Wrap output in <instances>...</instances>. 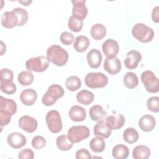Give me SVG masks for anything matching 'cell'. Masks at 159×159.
I'll use <instances>...</instances> for the list:
<instances>
[{"label":"cell","instance_id":"obj_1","mask_svg":"<svg viewBox=\"0 0 159 159\" xmlns=\"http://www.w3.org/2000/svg\"><path fill=\"white\" fill-rule=\"evenodd\" d=\"M17 111V104L12 99L0 97V124L1 128L7 125L11 120V116Z\"/></svg>","mask_w":159,"mask_h":159},{"label":"cell","instance_id":"obj_2","mask_svg":"<svg viewBox=\"0 0 159 159\" xmlns=\"http://www.w3.org/2000/svg\"><path fill=\"white\" fill-rule=\"evenodd\" d=\"M47 57L49 61L53 64L62 66L68 60V52L58 45H52L47 50Z\"/></svg>","mask_w":159,"mask_h":159},{"label":"cell","instance_id":"obj_3","mask_svg":"<svg viewBox=\"0 0 159 159\" xmlns=\"http://www.w3.org/2000/svg\"><path fill=\"white\" fill-rule=\"evenodd\" d=\"M132 34L134 38L143 43L149 42L154 37L153 29L143 23L135 24L132 29Z\"/></svg>","mask_w":159,"mask_h":159},{"label":"cell","instance_id":"obj_4","mask_svg":"<svg viewBox=\"0 0 159 159\" xmlns=\"http://www.w3.org/2000/svg\"><path fill=\"white\" fill-rule=\"evenodd\" d=\"M64 89L59 84H52L48 88L47 92L42 97V102L43 105L50 106L54 104L58 100L64 95Z\"/></svg>","mask_w":159,"mask_h":159},{"label":"cell","instance_id":"obj_5","mask_svg":"<svg viewBox=\"0 0 159 159\" xmlns=\"http://www.w3.org/2000/svg\"><path fill=\"white\" fill-rule=\"evenodd\" d=\"M86 85L92 89L102 88L108 83V78L102 73L91 72L88 73L84 78Z\"/></svg>","mask_w":159,"mask_h":159},{"label":"cell","instance_id":"obj_6","mask_svg":"<svg viewBox=\"0 0 159 159\" xmlns=\"http://www.w3.org/2000/svg\"><path fill=\"white\" fill-rule=\"evenodd\" d=\"M141 81L145 89L150 93H156L159 91L158 79L151 70H146L141 74Z\"/></svg>","mask_w":159,"mask_h":159},{"label":"cell","instance_id":"obj_7","mask_svg":"<svg viewBox=\"0 0 159 159\" xmlns=\"http://www.w3.org/2000/svg\"><path fill=\"white\" fill-rule=\"evenodd\" d=\"M49 66V61L45 56H39L29 58L25 62V67L29 71L38 73L45 71Z\"/></svg>","mask_w":159,"mask_h":159},{"label":"cell","instance_id":"obj_8","mask_svg":"<svg viewBox=\"0 0 159 159\" xmlns=\"http://www.w3.org/2000/svg\"><path fill=\"white\" fill-rule=\"evenodd\" d=\"M90 131L85 125H75L70 127L68 131V137L74 143H78L89 137Z\"/></svg>","mask_w":159,"mask_h":159},{"label":"cell","instance_id":"obj_9","mask_svg":"<svg viewBox=\"0 0 159 159\" xmlns=\"http://www.w3.org/2000/svg\"><path fill=\"white\" fill-rule=\"evenodd\" d=\"M45 121L49 130L53 134L58 133L62 129L60 114L56 110H51L47 112Z\"/></svg>","mask_w":159,"mask_h":159},{"label":"cell","instance_id":"obj_10","mask_svg":"<svg viewBox=\"0 0 159 159\" xmlns=\"http://www.w3.org/2000/svg\"><path fill=\"white\" fill-rule=\"evenodd\" d=\"M73 5L72 9V16L83 20L86 18L88 14V8L85 5V0H73L71 1Z\"/></svg>","mask_w":159,"mask_h":159},{"label":"cell","instance_id":"obj_11","mask_svg":"<svg viewBox=\"0 0 159 159\" xmlns=\"http://www.w3.org/2000/svg\"><path fill=\"white\" fill-rule=\"evenodd\" d=\"M102 50L107 58H115L119 52V44L116 40L109 39L103 43Z\"/></svg>","mask_w":159,"mask_h":159},{"label":"cell","instance_id":"obj_12","mask_svg":"<svg viewBox=\"0 0 159 159\" xmlns=\"http://www.w3.org/2000/svg\"><path fill=\"white\" fill-rule=\"evenodd\" d=\"M19 126L24 131L32 133L34 132L37 128V120L29 116H22L19 119Z\"/></svg>","mask_w":159,"mask_h":159},{"label":"cell","instance_id":"obj_13","mask_svg":"<svg viewBox=\"0 0 159 159\" xmlns=\"http://www.w3.org/2000/svg\"><path fill=\"white\" fill-rule=\"evenodd\" d=\"M142 60L141 53L137 50H130L127 52L126 58L124 60L125 67L129 70L136 68Z\"/></svg>","mask_w":159,"mask_h":159},{"label":"cell","instance_id":"obj_14","mask_svg":"<svg viewBox=\"0 0 159 159\" xmlns=\"http://www.w3.org/2000/svg\"><path fill=\"white\" fill-rule=\"evenodd\" d=\"M7 141L11 147L18 149L25 145L27 140L25 137L21 133L14 132L9 134L7 138Z\"/></svg>","mask_w":159,"mask_h":159},{"label":"cell","instance_id":"obj_15","mask_svg":"<svg viewBox=\"0 0 159 159\" xmlns=\"http://www.w3.org/2000/svg\"><path fill=\"white\" fill-rule=\"evenodd\" d=\"M1 24L7 29L18 25L19 19L16 13L13 11L4 12L1 16Z\"/></svg>","mask_w":159,"mask_h":159},{"label":"cell","instance_id":"obj_16","mask_svg":"<svg viewBox=\"0 0 159 159\" xmlns=\"http://www.w3.org/2000/svg\"><path fill=\"white\" fill-rule=\"evenodd\" d=\"M104 69L111 75H116L121 70V62L118 58H106L103 65Z\"/></svg>","mask_w":159,"mask_h":159},{"label":"cell","instance_id":"obj_17","mask_svg":"<svg viewBox=\"0 0 159 159\" xmlns=\"http://www.w3.org/2000/svg\"><path fill=\"white\" fill-rule=\"evenodd\" d=\"M124 123L125 118L124 116L120 114L111 115L106 119V124L111 130L120 129L123 127Z\"/></svg>","mask_w":159,"mask_h":159},{"label":"cell","instance_id":"obj_18","mask_svg":"<svg viewBox=\"0 0 159 159\" xmlns=\"http://www.w3.org/2000/svg\"><path fill=\"white\" fill-rule=\"evenodd\" d=\"M156 125V120L153 116L145 114L142 116L139 120L140 129L144 132H148L153 130Z\"/></svg>","mask_w":159,"mask_h":159},{"label":"cell","instance_id":"obj_19","mask_svg":"<svg viewBox=\"0 0 159 159\" xmlns=\"http://www.w3.org/2000/svg\"><path fill=\"white\" fill-rule=\"evenodd\" d=\"M87 61L92 68H98L100 66L102 56L101 52L96 48L91 49L87 54Z\"/></svg>","mask_w":159,"mask_h":159},{"label":"cell","instance_id":"obj_20","mask_svg":"<svg viewBox=\"0 0 159 159\" xmlns=\"http://www.w3.org/2000/svg\"><path fill=\"white\" fill-rule=\"evenodd\" d=\"M37 99V92L32 89H25L23 90L20 94V99L21 102L25 106L33 105Z\"/></svg>","mask_w":159,"mask_h":159},{"label":"cell","instance_id":"obj_21","mask_svg":"<svg viewBox=\"0 0 159 159\" xmlns=\"http://www.w3.org/2000/svg\"><path fill=\"white\" fill-rule=\"evenodd\" d=\"M68 115L73 121L81 122L86 119V112L83 107L78 105H75L70 108L68 112Z\"/></svg>","mask_w":159,"mask_h":159},{"label":"cell","instance_id":"obj_22","mask_svg":"<svg viewBox=\"0 0 159 159\" xmlns=\"http://www.w3.org/2000/svg\"><path fill=\"white\" fill-rule=\"evenodd\" d=\"M94 134L104 139L108 138L111 134V130L103 120L98 121L94 127Z\"/></svg>","mask_w":159,"mask_h":159},{"label":"cell","instance_id":"obj_23","mask_svg":"<svg viewBox=\"0 0 159 159\" xmlns=\"http://www.w3.org/2000/svg\"><path fill=\"white\" fill-rule=\"evenodd\" d=\"M90 118L94 121H99L104 119L106 116L107 112L105 111L102 107L100 105L96 104L93 106L89 111Z\"/></svg>","mask_w":159,"mask_h":159},{"label":"cell","instance_id":"obj_24","mask_svg":"<svg viewBox=\"0 0 159 159\" xmlns=\"http://www.w3.org/2000/svg\"><path fill=\"white\" fill-rule=\"evenodd\" d=\"M90 44L89 39L84 35H79L76 37L74 43L73 48L75 50L80 53L84 52L86 50Z\"/></svg>","mask_w":159,"mask_h":159},{"label":"cell","instance_id":"obj_25","mask_svg":"<svg viewBox=\"0 0 159 159\" xmlns=\"http://www.w3.org/2000/svg\"><path fill=\"white\" fill-rule=\"evenodd\" d=\"M150 156V150L145 145H137L132 151V157L135 159H147Z\"/></svg>","mask_w":159,"mask_h":159},{"label":"cell","instance_id":"obj_26","mask_svg":"<svg viewBox=\"0 0 159 159\" xmlns=\"http://www.w3.org/2000/svg\"><path fill=\"white\" fill-rule=\"evenodd\" d=\"M129 154V148L123 144L116 145L112 150V157L116 159H125Z\"/></svg>","mask_w":159,"mask_h":159},{"label":"cell","instance_id":"obj_27","mask_svg":"<svg viewBox=\"0 0 159 159\" xmlns=\"http://www.w3.org/2000/svg\"><path fill=\"white\" fill-rule=\"evenodd\" d=\"M91 37L97 40L103 39L107 33L106 28L102 24H96L93 25L90 30Z\"/></svg>","mask_w":159,"mask_h":159},{"label":"cell","instance_id":"obj_28","mask_svg":"<svg viewBox=\"0 0 159 159\" xmlns=\"http://www.w3.org/2000/svg\"><path fill=\"white\" fill-rule=\"evenodd\" d=\"M94 94L92 92L84 89L78 92L76 94V99L78 102L83 105H89L94 100Z\"/></svg>","mask_w":159,"mask_h":159},{"label":"cell","instance_id":"obj_29","mask_svg":"<svg viewBox=\"0 0 159 159\" xmlns=\"http://www.w3.org/2000/svg\"><path fill=\"white\" fill-rule=\"evenodd\" d=\"M106 147L104 140L100 137H96L93 138L89 142V147L91 150L95 153H101L104 151Z\"/></svg>","mask_w":159,"mask_h":159},{"label":"cell","instance_id":"obj_30","mask_svg":"<svg viewBox=\"0 0 159 159\" xmlns=\"http://www.w3.org/2000/svg\"><path fill=\"white\" fill-rule=\"evenodd\" d=\"M123 82L127 88L129 89H133L137 86L139 84V79L135 73L129 71L127 72L124 75Z\"/></svg>","mask_w":159,"mask_h":159},{"label":"cell","instance_id":"obj_31","mask_svg":"<svg viewBox=\"0 0 159 159\" xmlns=\"http://www.w3.org/2000/svg\"><path fill=\"white\" fill-rule=\"evenodd\" d=\"M56 144L57 147L62 151L69 150L73 145V143L69 139L68 135H61L58 137L56 140Z\"/></svg>","mask_w":159,"mask_h":159},{"label":"cell","instance_id":"obj_32","mask_svg":"<svg viewBox=\"0 0 159 159\" xmlns=\"http://www.w3.org/2000/svg\"><path fill=\"white\" fill-rule=\"evenodd\" d=\"M139 137V135L138 132L132 127L126 129L123 133L124 140L130 144L135 143L138 140Z\"/></svg>","mask_w":159,"mask_h":159},{"label":"cell","instance_id":"obj_33","mask_svg":"<svg viewBox=\"0 0 159 159\" xmlns=\"http://www.w3.org/2000/svg\"><path fill=\"white\" fill-rule=\"evenodd\" d=\"M34 75L30 71H22L18 75V81L22 86H29L34 81Z\"/></svg>","mask_w":159,"mask_h":159},{"label":"cell","instance_id":"obj_34","mask_svg":"<svg viewBox=\"0 0 159 159\" xmlns=\"http://www.w3.org/2000/svg\"><path fill=\"white\" fill-rule=\"evenodd\" d=\"M65 85L67 89L71 91H77L81 86V80L76 76H71L66 80Z\"/></svg>","mask_w":159,"mask_h":159},{"label":"cell","instance_id":"obj_35","mask_svg":"<svg viewBox=\"0 0 159 159\" xmlns=\"http://www.w3.org/2000/svg\"><path fill=\"white\" fill-rule=\"evenodd\" d=\"M68 25V28L71 31L75 32H78L83 28V20L76 19L71 16L69 18Z\"/></svg>","mask_w":159,"mask_h":159},{"label":"cell","instance_id":"obj_36","mask_svg":"<svg viewBox=\"0 0 159 159\" xmlns=\"http://www.w3.org/2000/svg\"><path fill=\"white\" fill-rule=\"evenodd\" d=\"M13 11H14L19 19V24L18 26H22L25 25L27 20H28V12L27 11L22 7H16L12 9Z\"/></svg>","mask_w":159,"mask_h":159},{"label":"cell","instance_id":"obj_37","mask_svg":"<svg viewBox=\"0 0 159 159\" xmlns=\"http://www.w3.org/2000/svg\"><path fill=\"white\" fill-rule=\"evenodd\" d=\"M16 89V86L12 81L1 82V90L6 94H12Z\"/></svg>","mask_w":159,"mask_h":159},{"label":"cell","instance_id":"obj_38","mask_svg":"<svg viewBox=\"0 0 159 159\" xmlns=\"http://www.w3.org/2000/svg\"><path fill=\"white\" fill-rule=\"evenodd\" d=\"M147 106L152 112H158L159 111V98L158 96H153L147 99Z\"/></svg>","mask_w":159,"mask_h":159},{"label":"cell","instance_id":"obj_39","mask_svg":"<svg viewBox=\"0 0 159 159\" xmlns=\"http://www.w3.org/2000/svg\"><path fill=\"white\" fill-rule=\"evenodd\" d=\"M32 145L35 149H42L46 145V140L41 135H36L32 140Z\"/></svg>","mask_w":159,"mask_h":159},{"label":"cell","instance_id":"obj_40","mask_svg":"<svg viewBox=\"0 0 159 159\" xmlns=\"http://www.w3.org/2000/svg\"><path fill=\"white\" fill-rule=\"evenodd\" d=\"M14 74L12 70L8 68H2L0 71V81L1 82L12 81Z\"/></svg>","mask_w":159,"mask_h":159},{"label":"cell","instance_id":"obj_41","mask_svg":"<svg viewBox=\"0 0 159 159\" xmlns=\"http://www.w3.org/2000/svg\"><path fill=\"white\" fill-rule=\"evenodd\" d=\"M60 39L61 43L65 45H70L75 40L73 34L67 31L63 32L60 35Z\"/></svg>","mask_w":159,"mask_h":159},{"label":"cell","instance_id":"obj_42","mask_svg":"<svg viewBox=\"0 0 159 159\" xmlns=\"http://www.w3.org/2000/svg\"><path fill=\"white\" fill-rule=\"evenodd\" d=\"M18 157L19 159H33L34 158V153L30 148H25L19 152Z\"/></svg>","mask_w":159,"mask_h":159},{"label":"cell","instance_id":"obj_43","mask_svg":"<svg viewBox=\"0 0 159 159\" xmlns=\"http://www.w3.org/2000/svg\"><path fill=\"white\" fill-rule=\"evenodd\" d=\"M75 158L76 159H81V158H86V159H91L92 158L90 153L88 150L84 148H81L76 151Z\"/></svg>","mask_w":159,"mask_h":159},{"label":"cell","instance_id":"obj_44","mask_svg":"<svg viewBox=\"0 0 159 159\" xmlns=\"http://www.w3.org/2000/svg\"><path fill=\"white\" fill-rule=\"evenodd\" d=\"M152 20L155 22L158 23L159 22V17H158V6H157L153 9L152 13Z\"/></svg>","mask_w":159,"mask_h":159},{"label":"cell","instance_id":"obj_45","mask_svg":"<svg viewBox=\"0 0 159 159\" xmlns=\"http://www.w3.org/2000/svg\"><path fill=\"white\" fill-rule=\"evenodd\" d=\"M1 55H2L3 53L4 52H6V45H4V43H3L2 41L1 42Z\"/></svg>","mask_w":159,"mask_h":159},{"label":"cell","instance_id":"obj_46","mask_svg":"<svg viewBox=\"0 0 159 159\" xmlns=\"http://www.w3.org/2000/svg\"><path fill=\"white\" fill-rule=\"evenodd\" d=\"M19 2L22 4L24 6H29V4H30L32 2V1H19Z\"/></svg>","mask_w":159,"mask_h":159}]
</instances>
